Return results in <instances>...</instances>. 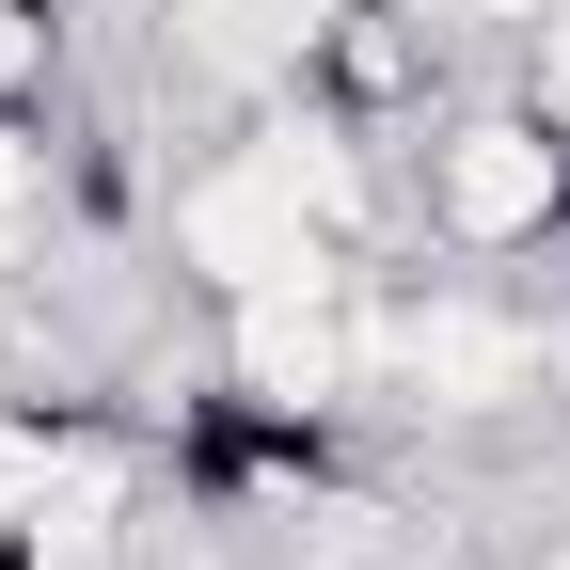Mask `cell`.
Returning a JSON list of instances; mask_svg holds the SVG:
<instances>
[{
  "mask_svg": "<svg viewBox=\"0 0 570 570\" xmlns=\"http://www.w3.org/2000/svg\"><path fill=\"white\" fill-rule=\"evenodd\" d=\"M317 17L333 0H159V17H142V63H159L175 96H206V111H269V96H302Z\"/></svg>",
  "mask_w": 570,
  "mask_h": 570,
  "instance_id": "obj_3",
  "label": "cell"
},
{
  "mask_svg": "<svg viewBox=\"0 0 570 570\" xmlns=\"http://www.w3.org/2000/svg\"><path fill=\"white\" fill-rule=\"evenodd\" d=\"M396 175H412V254H460V269L570 254V127L523 111V80L444 96V111L396 142Z\"/></svg>",
  "mask_w": 570,
  "mask_h": 570,
  "instance_id": "obj_2",
  "label": "cell"
},
{
  "mask_svg": "<svg viewBox=\"0 0 570 570\" xmlns=\"http://www.w3.org/2000/svg\"><path fill=\"white\" fill-rule=\"evenodd\" d=\"M508 80H523V111H554V127H570V0H554L523 48H508Z\"/></svg>",
  "mask_w": 570,
  "mask_h": 570,
  "instance_id": "obj_4",
  "label": "cell"
},
{
  "mask_svg": "<svg viewBox=\"0 0 570 570\" xmlns=\"http://www.w3.org/2000/svg\"><path fill=\"white\" fill-rule=\"evenodd\" d=\"M570 396V333L523 302L508 269H381V412H412L428 444L475 428H539Z\"/></svg>",
  "mask_w": 570,
  "mask_h": 570,
  "instance_id": "obj_1",
  "label": "cell"
},
{
  "mask_svg": "<svg viewBox=\"0 0 570 570\" xmlns=\"http://www.w3.org/2000/svg\"><path fill=\"white\" fill-rule=\"evenodd\" d=\"M428 17H444V32H460V48H475V32H491V48H523V32H539V17H554V0H428Z\"/></svg>",
  "mask_w": 570,
  "mask_h": 570,
  "instance_id": "obj_5",
  "label": "cell"
}]
</instances>
